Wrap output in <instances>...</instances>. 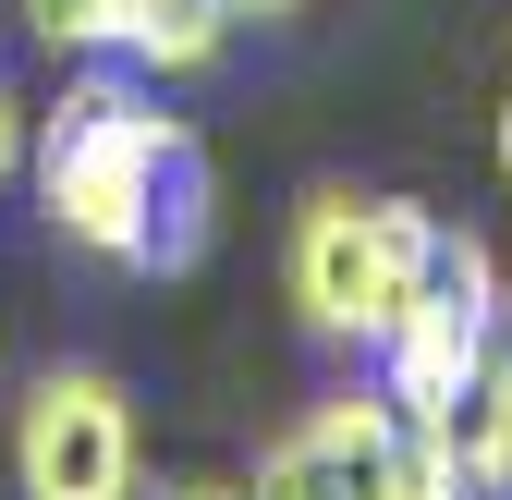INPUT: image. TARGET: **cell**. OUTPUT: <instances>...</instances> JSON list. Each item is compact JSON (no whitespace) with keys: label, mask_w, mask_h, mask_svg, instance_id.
<instances>
[{"label":"cell","mask_w":512,"mask_h":500,"mask_svg":"<svg viewBox=\"0 0 512 500\" xmlns=\"http://www.w3.org/2000/svg\"><path fill=\"white\" fill-rule=\"evenodd\" d=\"M208 244H220V171H208L196 135H183L171 171H159V208H147V257H135V281H183Z\"/></svg>","instance_id":"7"},{"label":"cell","mask_w":512,"mask_h":500,"mask_svg":"<svg viewBox=\"0 0 512 500\" xmlns=\"http://www.w3.org/2000/svg\"><path fill=\"white\" fill-rule=\"evenodd\" d=\"M439 440H452L476 500H512V342H488V366L452 391V415H439Z\"/></svg>","instance_id":"8"},{"label":"cell","mask_w":512,"mask_h":500,"mask_svg":"<svg viewBox=\"0 0 512 500\" xmlns=\"http://www.w3.org/2000/svg\"><path fill=\"white\" fill-rule=\"evenodd\" d=\"M391 500H476L464 464H452V440H439V427H415V415H403V452H391Z\"/></svg>","instance_id":"10"},{"label":"cell","mask_w":512,"mask_h":500,"mask_svg":"<svg viewBox=\"0 0 512 500\" xmlns=\"http://www.w3.org/2000/svg\"><path fill=\"white\" fill-rule=\"evenodd\" d=\"M488 342H500V257H488V232L439 220V257H427L415 305L378 330V391H391L415 427H439L452 391L488 366Z\"/></svg>","instance_id":"3"},{"label":"cell","mask_w":512,"mask_h":500,"mask_svg":"<svg viewBox=\"0 0 512 500\" xmlns=\"http://www.w3.org/2000/svg\"><path fill=\"white\" fill-rule=\"evenodd\" d=\"M500 183H512V86H500Z\"/></svg>","instance_id":"12"},{"label":"cell","mask_w":512,"mask_h":500,"mask_svg":"<svg viewBox=\"0 0 512 500\" xmlns=\"http://www.w3.org/2000/svg\"><path fill=\"white\" fill-rule=\"evenodd\" d=\"M427 257H439V208H415V196H305L281 281H293V318L317 342L378 354V330L415 305Z\"/></svg>","instance_id":"2"},{"label":"cell","mask_w":512,"mask_h":500,"mask_svg":"<svg viewBox=\"0 0 512 500\" xmlns=\"http://www.w3.org/2000/svg\"><path fill=\"white\" fill-rule=\"evenodd\" d=\"M171 500H244V488H171Z\"/></svg>","instance_id":"13"},{"label":"cell","mask_w":512,"mask_h":500,"mask_svg":"<svg viewBox=\"0 0 512 500\" xmlns=\"http://www.w3.org/2000/svg\"><path fill=\"white\" fill-rule=\"evenodd\" d=\"M244 13H293V0H244Z\"/></svg>","instance_id":"15"},{"label":"cell","mask_w":512,"mask_h":500,"mask_svg":"<svg viewBox=\"0 0 512 500\" xmlns=\"http://www.w3.org/2000/svg\"><path fill=\"white\" fill-rule=\"evenodd\" d=\"M25 171V110H13V86H0V183Z\"/></svg>","instance_id":"11"},{"label":"cell","mask_w":512,"mask_h":500,"mask_svg":"<svg viewBox=\"0 0 512 500\" xmlns=\"http://www.w3.org/2000/svg\"><path fill=\"white\" fill-rule=\"evenodd\" d=\"M391 452H403V403L391 391H330L256 452L244 500H391Z\"/></svg>","instance_id":"5"},{"label":"cell","mask_w":512,"mask_h":500,"mask_svg":"<svg viewBox=\"0 0 512 500\" xmlns=\"http://www.w3.org/2000/svg\"><path fill=\"white\" fill-rule=\"evenodd\" d=\"M196 135L183 110H159V74H122V61H74L61 98L37 110L25 135V183H37V220L74 244V257L135 269L147 257V208H159V171L171 147Z\"/></svg>","instance_id":"1"},{"label":"cell","mask_w":512,"mask_h":500,"mask_svg":"<svg viewBox=\"0 0 512 500\" xmlns=\"http://www.w3.org/2000/svg\"><path fill=\"white\" fill-rule=\"evenodd\" d=\"M49 61H122V0H13Z\"/></svg>","instance_id":"9"},{"label":"cell","mask_w":512,"mask_h":500,"mask_svg":"<svg viewBox=\"0 0 512 500\" xmlns=\"http://www.w3.org/2000/svg\"><path fill=\"white\" fill-rule=\"evenodd\" d=\"M232 25H244V0H122V61L183 86V74H208L232 49Z\"/></svg>","instance_id":"6"},{"label":"cell","mask_w":512,"mask_h":500,"mask_svg":"<svg viewBox=\"0 0 512 500\" xmlns=\"http://www.w3.org/2000/svg\"><path fill=\"white\" fill-rule=\"evenodd\" d=\"M500 342H512V269H500Z\"/></svg>","instance_id":"14"},{"label":"cell","mask_w":512,"mask_h":500,"mask_svg":"<svg viewBox=\"0 0 512 500\" xmlns=\"http://www.w3.org/2000/svg\"><path fill=\"white\" fill-rule=\"evenodd\" d=\"M13 488L25 500H135V403L98 366H49L13 415Z\"/></svg>","instance_id":"4"}]
</instances>
